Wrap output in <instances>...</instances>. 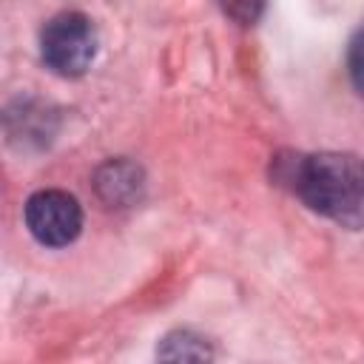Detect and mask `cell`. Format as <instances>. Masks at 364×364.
I'll list each match as a JSON object with an SVG mask.
<instances>
[{"label": "cell", "instance_id": "6da1fadb", "mask_svg": "<svg viewBox=\"0 0 364 364\" xmlns=\"http://www.w3.org/2000/svg\"><path fill=\"white\" fill-rule=\"evenodd\" d=\"M276 179L338 228H364V159L344 151L276 159Z\"/></svg>", "mask_w": 364, "mask_h": 364}, {"label": "cell", "instance_id": "7a4b0ae2", "mask_svg": "<svg viewBox=\"0 0 364 364\" xmlns=\"http://www.w3.org/2000/svg\"><path fill=\"white\" fill-rule=\"evenodd\" d=\"M97 28L80 11H63L40 31V57L60 77H82L97 57Z\"/></svg>", "mask_w": 364, "mask_h": 364}, {"label": "cell", "instance_id": "3957f363", "mask_svg": "<svg viewBox=\"0 0 364 364\" xmlns=\"http://www.w3.org/2000/svg\"><path fill=\"white\" fill-rule=\"evenodd\" d=\"M23 216L28 233L46 247H65L82 230V208L77 196L57 188L31 193L23 208Z\"/></svg>", "mask_w": 364, "mask_h": 364}, {"label": "cell", "instance_id": "277c9868", "mask_svg": "<svg viewBox=\"0 0 364 364\" xmlns=\"http://www.w3.org/2000/svg\"><path fill=\"white\" fill-rule=\"evenodd\" d=\"M94 188H97V196L108 208H131L142 196L145 176H142L139 165H134L128 159H108L105 165L97 168Z\"/></svg>", "mask_w": 364, "mask_h": 364}, {"label": "cell", "instance_id": "5b68a950", "mask_svg": "<svg viewBox=\"0 0 364 364\" xmlns=\"http://www.w3.org/2000/svg\"><path fill=\"white\" fill-rule=\"evenodd\" d=\"M51 114L46 111V105H37L31 100H20L17 105H11L6 111V131L9 139H23V142H37L43 145L48 139V134L54 131L51 125Z\"/></svg>", "mask_w": 364, "mask_h": 364}, {"label": "cell", "instance_id": "8992f818", "mask_svg": "<svg viewBox=\"0 0 364 364\" xmlns=\"http://www.w3.org/2000/svg\"><path fill=\"white\" fill-rule=\"evenodd\" d=\"M156 355L165 361H208L213 358V350L202 336L191 330H173L162 338Z\"/></svg>", "mask_w": 364, "mask_h": 364}, {"label": "cell", "instance_id": "52a82bcc", "mask_svg": "<svg viewBox=\"0 0 364 364\" xmlns=\"http://www.w3.org/2000/svg\"><path fill=\"white\" fill-rule=\"evenodd\" d=\"M347 74L355 94L364 97V26H358V31L347 46Z\"/></svg>", "mask_w": 364, "mask_h": 364}, {"label": "cell", "instance_id": "ba28073f", "mask_svg": "<svg viewBox=\"0 0 364 364\" xmlns=\"http://www.w3.org/2000/svg\"><path fill=\"white\" fill-rule=\"evenodd\" d=\"M225 14H230L242 26H253L264 9V0H219Z\"/></svg>", "mask_w": 364, "mask_h": 364}]
</instances>
